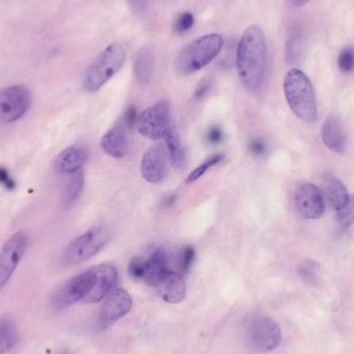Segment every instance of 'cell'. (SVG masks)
I'll list each match as a JSON object with an SVG mask.
<instances>
[{
    "label": "cell",
    "mask_w": 354,
    "mask_h": 354,
    "mask_svg": "<svg viewBox=\"0 0 354 354\" xmlns=\"http://www.w3.org/2000/svg\"><path fill=\"white\" fill-rule=\"evenodd\" d=\"M268 45L266 35L257 25L245 29L237 46L236 66L239 79L245 88L255 91L266 76Z\"/></svg>",
    "instance_id": "cell-1"
},
{
    "label": "cell",
    "mask_w": 354,
    "mask_h": 354,
    "mask_svg": "<svg viewBox=\"0 0 354 354\" xmlns=\"http://www.w3.org/2000/svg\"><path fill=\"white\" fill-rule=\"evenodd\" d=\"M284 93L293 113L305 122L318 118L315 91L307 75L299 68H291L284 78Z\"/></svg>",
    "instance_id": "cell-2"
},
{
    "label": "cell",
    "mask_w": 354,
    "mask_h": 354,
    "mask_svg": "<svg viewBox=\"0 0 354 354\" xmlns=\"http://www.w3.org/2000/svg\"><path fill=\"white\" fill-rule=\"evenodd\" d=\"M127 58L126 46L120 41L111 44L97 55L85 73L84 88L88 93L101 89L124 64Z\"/></svg>",
    "instance_id": "cell-3"
},
{
    "label": "cell",
    "mask_w": 354,
    "mask_h": 354,
    "mask_svg": "<svg viewBox=\"0 0 354 354\" xmlns=\"http://www.w3.org/2000/svg\"><path fill=\"white\" fill-rule=\"evenodd\" d=\"M223 45L224 39L218 33H212L195 39L177 57V72L189 75L201 70L218 55Z\"/></svg>",
    "instance_id": "cell-4"
},
{
    "label": "cell",
    "mask_w": 354,
    "mask_h": 354,
    "mask_svg": "<svg viewBox=\"0 0 354 354\" xmlns=\"http://www.w3.org/2000/svg\"><path fill=\"white\" fill-rule=\"evenodd\" d=\"M111 233L105 226L93 227L68 243L64 259L68 264H78L97 255L110 241Z\"/></svg>",
    "instance_id": "cell-5"
},
{
    "label": "cell",
    "mask_w": 354,
    "mask_h": 354,
    "mask_svg": "<svg viewBox=\"0 0 354 354\" xmlns=\"http://www.w3.org/2000/svg\"><path fill=\"white\" fill-rule=\"evenodd\" d=\"M247 340L254 351L270 353L276 349L282 340L280 326L266 316L254 317L248 324Z\"/></svg>",
    "instance_id": "cell-6"
},
{
    "label": "cell",
    "mask_w": 354,
    "mask_h": 354,
    "mask_svg": "<svg viewBox=\"0 0 354 354\" xmlns=\"http://www.w3.org/2000/svg\"><path fill=\"white\" fill-rule=\"evenodd\" d=\"M32 102L30 91L24 85H14L0 91V122L10 124L26 114Z\"/></svg>",
    "instance_id": "cell-7"
},
{
    "label": "cell",
    "mask_w": 354,
    "mask_h": 354,
    "mask_svg": "<svg viewBox=\"0 0 354 354\" xmlns=\"http://www.w3.org/2000/svg\"><path fill=\"white\" fill-rule=\"evenodd\" d=\"M95 272L93 268L71 279L54 295V308L56 310H64L83 301L95 286Z\"/></svg>",
    "instance_id": "cell-8"
},
{
    "label": "cell",
    "mask_w": 354,
    "mask_h": 354,
    "mask_svg": "<svg viewBox=\"0 0 354 354\" xmlns=\"http://www.w3.org/2000/svg\"><path fill=\"white\" fill-rule=\"evenodd\" d=\"M137 130L145 138L160 140L164 138L170 127L169 106L167 103H158L147 108L136 122Z\"/></svg>",
    "instance_id": "cell-9"
},
{
    "label": "cell",
    "mask_w": 354,
    "mask_h": 354,
    "mask_svg": "<svg viewBox=\"0 0 354 354\" xmlns=\"http://www.w3.org/2000/svg\"><path fill=\"white\" fill-rule=\"evenodd\" d=\"M28 245V235L24 231L12 234L0 250V289L6 286L22 260Z\"/></svg>",
    "instance_id": "cell-10"
},
{
    "label": "cell",
    "mask_w": 354,
    "mask_h": 354,
    "mask_svg": "<svg viewBox=\"0 0 354 354\" xmlns=\"http://www.w3.org/2000/svg\"><path fill=\"white\" fill-rule=\"evenodd\" d=\"M132 299L124 289H114L105 297L100 310L99 324L105 328L124 317L132 309Z\"/></svg>",
    "instance_id": "cell-11"
},
{
    "label": "cell",
    "mask_w": 354,
    "mask_h": 354,
    "mask_svg": "<svg viewBox=\"0 0 354 354\" xmlns=\"http://www.w3.org/2000/svg\"><path fill=\"white\" fill-rule=\"evenodd\" d=\"M295 206L304 218L317 220L324 212L322 192L313 183H303L295 192Z\"/></svg>",
    "instance_id": "cell-12"
},
{
    "label": "cell",
    "mask_w": 354,
    "mask_h": 354,
    "mask_svg": "<svg viewBox=\"0 0 354 354\" xmlns=\"http://www.w3.org/2000/svg\"><path fill=\"white\" fill-rule=\"evenodd\" d=\"M141 174L145 180L158 183L167 176V156L161 145H153L145 151L140 165Z\"/></svg>",
    "instance_id": "cell-13"
},
{
    "label": "cell",
    "mask_w": 354,
    "mask_h": 354,
    "mask_svg": "<svg viewBox=\"0 0 354 354\" xmlns=\"http://www.w3.org/2000/svg\"><path fill=\"white\" fill-rule=\"evenodd\" d=\"M95 283L89 295L83 299L86 304H97L114 290L118 284V270L111 264H100L93 268Z\"/></svg>",
    "instance_id": "cell-14"
},
{
    "label": "cell",
    "mask_w": 354,
    "mask_h": 354,
    "mask_svg": "<svg viewBox=\"0 0 354 354\" xmlns=\"http://www.w3.org/2000/svg\"><path fill=\"white\" fill-rule=\"evenodd\" d=\"M322 137L324 145L336 153H343L346 149V135L340 118L330 115L322 129Z\"/></svg>",
    "instance_id": "cell-15"
},
{
    "label": "cell",
    "mask_w": 354,
    "mask_h": 354,
    "mask_svg": "<svg viewBox=\"0 0 354 354\" xmlns=\"http://www.w3.org/2000/svg\"><path fill=\"white\" fill-rule=\"evenodd\" d=\"M127 127L124 122L116 124L110 129L101 140V147L104 153L115 159H122L126 156L128 149Z\"/></svg>",
    "instance_id": "cell-16"
},
{
    "label": "cell",
    "mask_w": 354,
    "mask_h": 354,
    "mask_svg": "<svg viewBox=\"0 0 354 354\" xmlns=\"http://www.w3.org/2000/svg\"><path fill=\"white\" fill-rule=\"evenodd\" d=\"M87 151L81 145H72L62 151L54 161V167L60 174H71L82 169L86 163Z\"/></svg>",
    "instance_id": "cell-17"
},
{
    "label": "cell",
    "mask_w": 354,
    "mask_h": 354,
    "mask_svg": "<svg viewBox=\"0 0 354 354\" xmlns=\"http://www.w3.org/2000/svg\"><path fill=\"white\" fill-rule=\"evenodd\" d=\"M160 297L169 304H179L187 295V285L180 272H168L160 283Z\"/></svg>",
    "instance_id": "cell-18"
},
{
    "label": "cell",
    "mask_w": 354,
    "mask_h": 354,
    "mask_svg": "<svg viewBox=\"0 0 354 354\" xmlns=\"http://www.w3.org/2000/svg\"><path fill=\"white\" fill-rule=\"evenodd\" d=\"M145 278L147 285L158 287L169 270H168V258L166 252L162 249L156 250L145 260Z\"/></svg>",
    "instance_id": "cell-19"
},
{
    "label": "cell",
    "mask_w": 354,
    "mask_h": 354,
    "mask_svg": "<svg viewBox=\"0 0 354 354\" xmlns=\"http://www.w3.org/2000/svg\"><path fill=\"white\" fill-rule=\"evenodd\" d=\"M326 192L333 207L339 212L342 209L349 200L348 191L340 179L335 176H328L326 178Z\"/></svg>",
    "instance_id": "cell-20"
},
{
    "label": "cell",
    "mask_w": 354,
    "mask_h": 354,
    "mask_svg": "<svg viewBox=\"0 0 354 354\" xmlns=\"http://www.w3.org/2000/svg\"><path fill=\"white\" fill-rule=\"evenodd\" d=\"M153 57L151 50L143 48L135 59V76L139 84L147 86L153 75Z\"/></svg>",
    "instance_id": "cell-21"
},
{
    "label": "cell",
    "mask_w": 354,
    "mask_h": 354,
    "mask_svg": "<svg viewBox=\"0 0 354 354\" xmlns=\"http://www.w3.org/2000/svg\"><path fill=\"white\" fill-rule=\"evenodd\" d=\"M18 342V330L10 317L0 318V354L12 351Z\"/></svg>",
    "instance_id": "cell-22"
},
{
    "label": "cell",
    "mask_w": 354,
    "mask_h": 354,
    "mask_svg": "<svg viewBox=\"0 0 354 354\" xmlns=\"http://www.w3.org/2000/svg\"><path fill=\"white\" fill-rule=\"evenodd\" d=\"M164 139H165L172 164L177 169H181L185 164V153L176 131L170 128L164 136Z\"/></svg>",
    "instance_id": "cell-23"
},
{
    "label": "cell",
    "mask_w": 354,
    "mask_h": 354,
    "mask_svg": "<svg viewBox=\"0 0 354 354\" xmlns=\"http://www.w3.org/2000/svg\"><path fill=\"white\" fill-rule=\"evenodd\" d=\"M83 185H84V172L82 169L70 174L64 187V205L71 206L77 201L82 192Z\"/></svg>",
    "instance_id": "cell-24"
},
{
    "label": "cell",
    "mask_w": 354,
    "mask_h": 354,
    "mask_svg": "<svg viewBox=\"0 0 354 354\" xmlns=\"http://www.w3.org/2000/svg\"><path fill=\"white\" fill-rule=\"evenodd\" d=\"M301 280L310 286H316L319 283V266L313 260H305L299 268Z\"/></svg>",
    "instance_id": "cell-25"
},
{
    "label": "cell",
    "mask_w": 354,
    "mask_h": 354,
    "mask_svg": "<svg viewBox=\"0 0 354 354\" xmlns=\"http://www.w3.org/2000/svg\"><path fill=\"white\" fill-rule=\"evenodd\" d=\"M225 156L223 153H216V155L212 156V157L208 158L203 164L198 166L194 171H192L191 174H189V176L187 177V180L185 183L189 185V183H194V181L198 180L200 177L204 176L210 168L214 167V166L218 165V163L224 160Z\"/></svg>",
    "instance_id": "cell-26"
},
{
    "label": "cell",
    "mask_w": 354,
    "mask_h": 354,
    "mask_svg": "<svg viewBox=\"0 0 354 354\" xmlns=\"http://www.w3.org/2000/svg\"><path fill=\"white\" fill-rule=\"evenodd\" d=\"M337 212V224L339 228L346 230L354 223V196H351L346 205Z\"/></svg>",
    "instance_id": "cell-27"
},
{
    "label": "cell",
    "mask_w": 354,
    "mask_h": 354,
    "mask_svg": "<svg viewBox=\"0 0 354 354\" xmlns=\"http://www.w3.org/2000/svg\"><path fill=\"white\" fill-rule=\"evenodd\" d=\"M195 250L191 245H185L179 251L177 256V266L180 274H187L195 261Z\"/></svg>",
    "instance_id": "cell-28"
},
{
    "label": "cell",
    "mask_w": 354,
    "mask_h": 354,
    "mask_svg": "<svg viewBox=\"0 0 354 354\" xmlns=\"http://www.w3.org/2000/svg\"><path fill=\"white\" fill-rule=\"evenodd\" d=\"M338 66L341 72L345 74L354 71V48L347 47L339 54Z\"/></svg>",
    "instance_id": "cell-29"
},
{
    "label": "cell",
    "mask_w": 354,
    "mask_h": 354,
    "mask_svg": "<svg viewBox=\"0 0 354 354\" xmlns=\"http://www.w3.org/2000/svg\"><path fill=\"white\" fill-rule=\"evenodd\" d=\"M194 23H195V18L191 12H183L179 15L174 23V30L177 33L187 32L193 27Z\"/></svg>",
    "instance_id": "cell-30"
},
{
    "label": "cell",
    "mask_w": 354,
    "mask_h": 354,
    "mask_svg": "<svg viewBox=\"0 0 354 354\" xmlns=\"http://www.w3.org/2000/svg\"><path fill=\"white\" fill-rule=\"evenodd\" d=\"M145 260L140 258H135L129 264L128 272L131 278L134 280H143L145 278Z\"/></svg>",
    "instance_id": "cell-31"
},
{
    "label": "cell",
    "mask_w": 354,
    "mask_h": 354,
    "mask_svg": "<svg viewBox=\"0 0 354 354\" xmlns=\"http://www.w3.org/2000/svg\"><path fill=\"white\" fill-rule=\"evenodd\" d=\"M223 137H224V134H223L220 127H210L207 133H206V139L210 145H218V143L222 142Z\"/></svg>",
    "instance_id": "cell-32"
},
{
    "label": "cell",
    "mask_w": 354,
    "mask_h": 354,
    "mask_svg": "<svg viewBox=\"0 0 354 354\" xmlns=\"http://www.w3.org/2000/svg\"><path fill=\"white\" fill-rule=\"evenodd\" d=\"M249 149L252 155L256 156V157H261L266 151V142L261 139H253L250 142Z\"/></svg>",
    "instance_id": "cell-33"
},
{
    "label": "cell",
    "mask_w": 354,
    "mask_h": 354,
    "mask_svg": "<svg viewBox=\"0 0 354 354\" xmlns=\"http://www.w3.org/2000/svg\"><path fill=\"white\" fill-rule=\"evenodd\" d=\"M0 185L8 191H12L16 187V183H15L14 179L10 176L8 170L3 167H0Z\"/></svg>",
    "instance_id": "cell-34"
},
{
    "label": "cell",
    "mask_w": 354,
    "mask_h": 354,
    "mask_svg": "<svg viewBox=\"0 0 354 354\" xmlns=\"http://www.w3.org/2000/svg\"><path fill=\"white\" fill-rule=\"evenodd\" d=\"M137 118H138V115H137L136 108L134 106H130L124 113L122 122L127 128H133L136 124Z\"/></svg>",
    "instance_id": "cell-35"
},
{
    "label": "cell",
    "mask_w": 354,
    "mask_h": 354,
    "mask_svg": "<svg viewBox=\"0 0 354 354\" xmlns=\"http://www.w3.org/2000/svg\"><path fill=\"white\" fill-rule=\"evenodd\" d=\"M210 88V82L208 80L201 81L199 85H198L197 89H196L195 93H194V97L196 99H201L204 95L207 93V91H209Z\"/></svg>",
    "instance_id": "cell-36"
},
{
    "label": "cell",
    "mask_w": 354,
    "mask_h": 354,
    "mask_svg": "<svg viewBox=\"0 0 354 354\" xmlns=\"http://www.w3.org/2000/svg\"><path fill=\"white\" fill-rule=\"evenodd\" d=\"M176 200V195H168L164 197V199L161 201V206L163 208H168L170 206L174 205V202Z\"/></svg>",
    "instance_id": "cell-37"
},
{
    "label": "cell",
    "mask_w": 354,
    "mask_h": 354,
    "mask_svg": "<svg viewBox=\"0 0 354 354\" xmlns=\"http://www.w3.org/2000/svg\"><path fill=\"white\" fill-rule=\"evenodd\" d=\"M129 1L132 4L133 8H136V10L142 8L143 0H129Z\"/></svg>",
    "instance_id": "cell-38"
},
{
    "label": "cell",
    "mask_w": 354,
    "mask_h": 354,
    "mask_svg": "<svg viewBox=\"0 0 354 354\" xmlns=\"http://www.w3.org/2000/svg\"><path fill=\"white\" fill-rule=\"evenodd\" d=\"M310 0H291V2H292L293 4H295V6H306V4L309 2Z\"/></svg>",
    "instance_id": "cell-39"
}]
</instances>
